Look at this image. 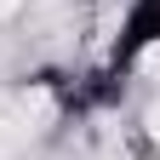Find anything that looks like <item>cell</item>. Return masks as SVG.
Listing matches in <instances>:
<instances>
[{
  "instance_id": "cell-1",
  "label": "cell",
  "mask_w": 160,
  "mask_h": 160,
  "mask_svg": "<svg viewBox=\"0 0 160 160\" xmlns=\"http://www.w3.org/2000/svg\"><path fill=\"white\" fill-rule=\"evenodd\" d=\"M149 57H160V0H120V17L109 29V52L97 63V74L126 92V80Z\"/></svg>"
}]
</instances>
